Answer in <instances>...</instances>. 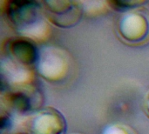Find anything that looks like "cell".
Masks as SVG:
<instances>
[{
    "mask_svg": "<svg viewBox=\"0 0 149 134\" xmlns=\"http://www.w3.org/2000/svg\"><path fill=\"white\" fill-rule=\"evenodd\" d=\"M11 103L14 107L18 109L19 111H26L29 109L30 104H29V99L27 97H25L22 93H14L10 97Z\"/></svg>",
    "mask_w": 149,
    "mask_h": 134,
    "instance_id": "7a4b0ae2",
    "label": "cell"
},
{
    "mask_svg": "<svg viewBox=\"0 0 149 134\" xmlns=\"http://www.w3.org/2000/svg\"><path fill=\"white\" fill-rule=\"evenodd\" d=\"M12 51L21 61L25 64H32L37 57L34 45L24 40H16L12 44Z\"/></svg>",
    "mask_w": 149,
    "mask_h": 134,
    "instance_id": "6da1fadb",
    "label": "cell"
}]
</instances>
